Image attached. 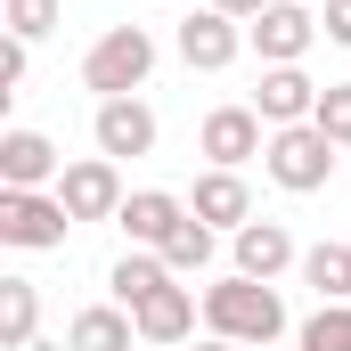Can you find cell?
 I'll use <instances>...</instances> for the list:
<instances>
[{"label": "cell", "mask_w": 351, "mask_h": 351, "mask_svg": "<svg viewBox=\"0 0 351 351\" xmlns=\"http://www.w3.org/2000/svg\"><path fill=\"white\" fill-rule=\"evenodd\" d=\"M254 114H262L269 131H286V123H311V114H319V82H311L302 66H262Z\"/></svg>", "instance_id": "12"}, {"label": "cell", "mask_w": 351, "mask_h": 351, "mask_svg": "<svg viewBox=\"0 0 351 351\" xmlns=\"http://www.w3.org/2000/svg\"><path fill=\"white\" fill-rule=\"evenodd\" d=\"M311 123H319L335 147H351V82H327V90H319V114H311Z\"/></svg>", "instance_id": "22"}, {"label": "cell", "mask_w": 351, "mask_h": 351, "mask_svg": "<svg viewBox=\"0 0 351 351\" xmlns=\"http://www.w3.org/2000/svg\"><path fill=\"white\" fill-rule=\"evenodd\" d=\"M90 139H98V156H156V106L147 98H98V114H90Z\"/></svg>", "instance_id": "8"}, {"label": "cell", "mask_w": 351, "mask_h": 351, "mask_svg": "<svg viewBox=\"0 0 351 351\" xmlns=\"http://www.w3.org/2000/svg\"><path fill=\"white\" fill-rule=\"evenodd\" d=\"M25 49H33V41H16V33L0 41V90H16V82H25Z\"/></svg>", "instance_id": "25"}, {"label": "cell", "mask_w": 351, "mask_h": 351, "mask_svg": "<svg viewBox=\"0 0 351 351\" xmlns=\"http://www.w3.org/2000/svg\"><path fill=\"white\" fill-rule=\"evenodd\" d=\"M302 254H294V237H286V221H245L237 229V278H278V269H294Z\"/></svg>", "instance_id": "15"}, {"label": "cell", "mask_w": 351, "mask_h": 351, "mask_svg": "<svg viewBox=\"0 0 351 351\" xmlns=\"http://www.w3.org/2000/svg\"><path fill=\"white\" fill-rule=\"evenodd\" d=\"M33 327H41V286L33 278H0V343L33 351Z\"/></svg>", "instance_id": "18"}, {"label": "cell", "mask_w": 351, "mask_h": 351, "mask_svg": "<svg viewBox=\"0 0 351 351\" xmlns=\"http://www.w3.org/2000/svg\"><path fill=\"white\" fill-rule=\"evenodd\" d=\"M262 172L278 180L286 196H311V188H327V180H335V139H327L319 123H286V131H269Z\"/></svg>", "instance_id": "3"}, {"label": "cell", "mask_w": 351, "mask_h": 351, "mask_svg": "<svg viewBox=\"0 0 351 351\" xmlns=\"http://www.w3.org/2000/svg\"><path fill=\"white\" fill-rule=\"evenodd\" d=\"M302 351H351V302H319L302 327Z\"/></svg>", "instance_id": "21"}, {"label": "cell", "mask_w": 351, "mask_h": 351, "mask_svg": "<svg viewBox=\"0 0 351 351\" xmlns=\"http://www.w3.org/2000/svg\"><path fill=\"white\" fill-rule=\"evenodd\" d=\"M188 213H196L204 229H229V237H237V229L254 221V188H245V172H204L196 196H188Z\"/></svg>", "instance_id": "14"}, {"label": "cell", "mask_w": 351, "mask_h": 351, "mask_svg": "<svg viewBox=\"0 0 351 351\" xmlns=\"http://www.w3.org/2000/svg\"><path fill=\"white\" fill-rule=\"evenodd\" d=\"M245 41L262 49V66H302L311 41H319V16H311V0H269L262 16L245 25Z\"/></svg>", "instance_id": "6"}, {"label": "cell", "mask_w": 351, "mask_h": 351, "mask_svg": "<svg viewBox=\"0 0 351 351\" xmlns=\"http://www.w3.org/2000/svg\"><path fill=\"white\" fill-rule=\"evenodd\" d=\"M66 180V156L41 139V131H0V188H58Z\"/></svg>", "instance_id": "10"}, {"label": "cell", "mask_w": 351, "mask_h": 351, "mask_svg": "<svg viewBox=\"0 0 351 351\" xmlns=\"http://www.w3.org/2000/svg\"><path fill=\"white\" fill-rule=\"evenodd\" d=\"M147 74H156V33L147 25H106L82 58V90H98V98H139Z\"/></svg>", "instance_id": "2"}, {"label": "cell", "mask_w": 351, "mask_h": 351, "mask_svg": "<svg viewBox=\"0 0 351 351\" xmlns=\"http://www.w3.org/2000/svg\"><path fill=\"white\" fill-rule=\"evenodd\" d=\"M106 286H114V302H123V311H139L147 294H164V286H172V262H164V254H147V245H131L123 262L106 269Z\"/></svg>", "instance_id": "17"}, {"label": "cell", "mask_w": 351, "mask_h": 351, "mask_svg": "<svg viewBox=\"0 0 351 351\" xmlns=\"http://www.w3.org/2000/svg\"><path fill=\"white\" fill-rule=\"evenodd\" d=\"M74 229V213L58 204V188H0V245L16 254H58Z\"/></svg>", "instance_id": "4"}, {"label": "cell", "mask_w": 351, "mask_h": 351, "mask_svg": "<svg viewBox=\"0 0 351 351\" xmlns=\"http://www.w3.org/2000/svg\"><path fill=\"white\" fill-rule=\"evenodd\" d=\"M114 221H123V237H131V245L164 254V237H172L180 221H188V196H172V188H131Z\"/></svg>", "instance_id": "13"}, {"label": "cell", "mask_w": 351, "mask_h": 351, "mask_svg": "<svg viewBox=\"0 0 351 351\" xmlns=\"http://www.w3.org/2000/svg\"><path fill=\"white\" fill-rule=\"evenodd\" d=\"M204 335H229V343H245V351H269L286 335L278 286H262V278H221V286H204Z\"/></svg>", "instance_id": "1"}, {"label": "cell", "mask_w": 351, "mask_h": 351, "mask_svg": "<svg viewBox=\"0 0 351 351\" xmlns=\"http://www.w3.org/2000/svg\"><path fill=\"white\" fill-rule=\"evenodd\" d=\"M188 351H245V343H229V335H204V343H188Z\"/></svg>", "instance_id": "27"}, {"label": "cell", "mask_w": 351, "mask_h": 351, "mask_svg": "<svg viewBox=\"0 0 351 351\" xmlns=\"http://www.w3.org/2000/svg\"><path fill=\"white\" fill-rule=\"evenodd\" d=\"M131 343H139V327H131L123 302H90V311H74V327H66V351H131Z\"/></svg>", "instance_id": "16"}, {"label": "cell", "mask_w": 351, "mask_h": 351, "mask_svg": "<svg viewBox=\"0 0 351 351\" xmlns=\"http://www.w3.org/2000/svg\"><path fill=\"white\" fill-rule=\"evenodd\" d=\"M262 147H269V123L254 114V106H213L204 131H196V156H204L213 172H245Z\"/></svg>", "instance_id": "5"}, {"label": "cell", "mask_w": 351, "mask_h": 351, "mask_svg": "<svg viewBox=\"0 0 351 351\" xmlns=\"http://www.w3.org/2000/svg\"><path fill=\"white\" fill-rule=\"evenodd\" d=\"M319 33H327L335 49H351V0H319Z\"/></svg>", "instance_id": "24"}, {"label": "cell", "mask_w": 351, "mask_h": 351, "mask_svg": "<svg viewBox=\"0 0 351 351\" xmlns=\"http://www.w3.org/2000/svg\"><path fill=\"white\" fill-rule=\"evenodd\" d=\"M213 8H221V16H237V25H254V16H262L269 0H213Z\"/></svg>", "instance_id": "26"}, {"label": "cell", "mask_w": 351, "mask_h": 351, "mask_svg": "<svg viewBox=\"0 0 351 351\" xmlns=\"http://www.w3.org/2000/svg\"><path fill=\"white\" fill-rule=\"evenodd\" d=\"M196 319H204V294L196 286H164V294H147L139 311H131V327H139V343H188L196 335Z\"/></svg>", "instance_id": "11"}, {"label": "cell", "mask_w": 351, "mask_h": 351, "mask_svg": "<svg viewBox=\"0 0 351 351\" xmlns=\"http://www.w3.org/2000/svg\"><path fill=\"white\" fill-rule=\"evenodd\" d=\"M164 262H172V278H196V269H213V229L188 213L172 237H164Z\"/></svg>", "instance_id": "20"}, {"label": "cell", "mask_w": 351, "mask_h": 351, "mask_svg": "<svg viewBox=\"0 0 351 351\" xmlns=\"http://www.w3.org/2000/svg\"><path fill=\"white\" fill-rule=\"evenodd\" d=\"M180 58H188V66H196V74H221V66H237V49H245V25H237V16H221V8H213V0H204V8H188V16H180Z\"/></svg>", "instance_id": "7"}, {"label": "cell", "mask_w": 351, "mask_h": 351, "mask_svg": "<svg viewBox=\"0 0 351 351\" xmlns=\"http://www.w3.org/2000/svg\"><path fill=\"white\" fill-rule=\"evenodd\" d=\"M8 33L16 41H49L58 33V0H8Z\"/></svg>", "instance_id": "23"}, {"label": "cell", "mask_w": 351, "mask_h": 351, "mask_svg": "<svg viewBox=\"0 0 351 351\" xmlns=\"http://www.w3.org/2000/svg\"><path fill=\"white\" fill-rule=\"evenodd\" d=\"M302 286L319 302H351V245H311L302 254Z\"/></svg>", "instance_id": "19"}, {"label": "cell", "mask_w": 351, "mask_h": 351, "mask_svg": "<svg viewBox=\"0 0 351 351\" xmlns=\"http://www.w3.org/2000/svg\"><path fill=\"white\" fill-rule=\"evenodd\" d=\"M58 204H66L74 221H114V213H123V172H114V156H82V164H66Z\"/></svg>", "instance_id": "9"}]
</instances>
